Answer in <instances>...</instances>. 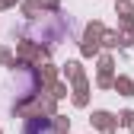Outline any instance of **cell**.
<instances>
[{"label":"cell","mask_w":134,"mask_h":134,"mask_svg":"<svg viewBox=\"0 0 134 134\" xmlns=\"http://www.w3.org/2000/svg\"><path fill=\"white\" fill-rule=\"evenodd\" d=\"M26 134H54V125L51 118H32L26 125Z\"/></svg>","instance_id":"cell-1"}]
</instances>
